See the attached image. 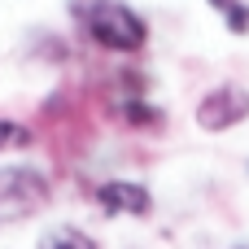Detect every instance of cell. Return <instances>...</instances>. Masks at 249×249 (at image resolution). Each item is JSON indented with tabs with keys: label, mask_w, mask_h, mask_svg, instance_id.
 <instances>
[{
	"label": "cell",
	"mask_w": 249,
	"mask_h": 249,
	"mask_svg": "<svg viewBox=\"0 0 249 249\" xmlns=\"http://www.w3.org/2000/svg\"><path fill=\"white\" fill-rule=\"evenodd\" d=\"M123 118L131 127H162V109H153L144 96H127L123 101Z\"/></svg>",
	"instance_id": "52a82bcc"
},
{
	"label": "cell",
	"mask_w": 249,
	"mask_h": 249,
	"mask_svg": "<svg viewBox=\"0 0 249 249\" xmlns=\"http://www.w3.org/2000/svg\"><path fill=\"white\" fill-rule=\"evenodd\" d=\"M249 118V92L245 88H236V83H219V88H210L206 96H201V105H197V127L201 131H232L236 123H245Z\"/></svg>",
	"instance_id": "3957f363"
},
{
	"label": "cell",
	"mask_w": 249,
	"mask_h": 249,
	"mask_svg": "<svg viewBox=\"0 0 249 249\" xmlns=\"http://www.w3.org/2000/svg\"><path fill=\"white\" fill-rule=\"evenodd\" d=\"M35 136H31V127H22V123H13V118H0V149H26Z\"/></svg>",
	"instance_id": "ba28073f"
},
{
	"label": "cell",
	"mask_w": 249,
	"mask_h": 249,
	"mask_svg": "<svg viewBox=\"0 0 249 249\" xmlns=\"http://www.w3.org/2000/svg\"><path fill=\"white\" fill-rule=\"evenodd\" d=\"M96 206L105 214H131V219H144L153 214V197L144 184H131V179H109L96 188Z\"/></svg>",
	"instance_id": "277c9868"
},
{
	"label": "cell",
	"mask_w": 249,
	"mask_h": 249,
	"mask_svg": "<svg viewBox=\"0 0 249 249\" xmlns=\"http://www.w3.org/2000/svg\"><path fill=\"white\" fill-rule=\"evenodd\" d=\"M39 249H96V241L79 228H48L39 236Z\"/></svg>",
	"instance_id": "5b68a950"
},
{
	"label": "cell",
	"mask_w": 249,
	"mask_h": 249,
	"mask_svg": "<svg viewBox=\"0 0 249 249\" xmlns=\"http://www.w3.org/2000/svg\"><path fill=\"white\" fill-rule=\"evenodd\" d=\"M53 197L48 179L35 166H0V223H22L44 210Z\"/></svg>",
	"instance_id": "7a4b0ae2"
},
{
	"label": "cell",
	"mask_w": 249,
	"mask_h": 249,
	"mask_svg": "<svg viewBox=\"0 0 249 249\" xmlns=\"http://www.w3.org/2000/svg\"><path fill=\"white\" fill-rule=\"evenodd\" d=\"M70 13L83 22L92 44H101L105 53H140L149 44L144 18L123 0H70Z\"/></svg>",
	"instance_id": "6da1fadb"
},
{
	"label": "cell",
	"mask_w": 249,
	"mask_h": 249,
	"mask_svg": "<svg viewBox=\"0 0 249 249\" xmlns=\"http://www.w3.org/2000/svg\"><path fill=\"white\" fill-rule=\"evenodd\" d=\"M206 4L223 13V22H228L232 35H249V4L245 0H206Z\"/></svg>",
	"instance_id": "8992f818"
}]
</instances>
